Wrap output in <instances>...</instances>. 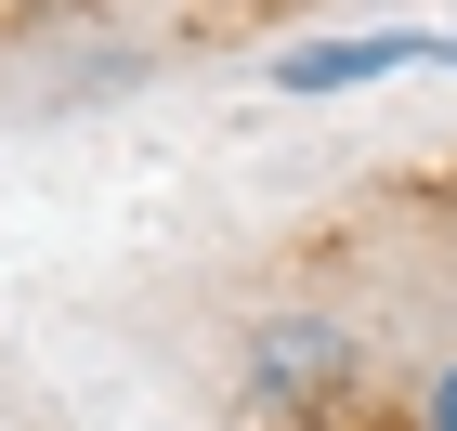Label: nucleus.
I'll return each instance as SVG.
<instances>
[{
	"mask_svg": "<svg viewBox=\"0 0 457 431\" xmlns=\"http://www.w3.org/2000/svg\"><path fill=\"white\" fill-rule=\"evenodd\" d=\"M379 393V340L366 314H327V301H275V314L236 327V405L262 431H353Z\"/></svg>",
	"mask_w": 457,
	"mask_h": 431,
	"instance_id": "1",
	"label": "nucleus"
},
{
	"mask_svg": "<svg viewBox=\"0 0 457 431\" xmlns=\"http://www.w3.org/2000/svg\"><path fill=\"white\" fill-rule=\"evenodd\" d=\"M419 66H457V27H314L262 66V92L314 105V92H379V79H419Z\"/></svg>",
	"mask_w": 457,
	"mask_h": 431,
	"instance_id": "2",
	"label": "nucleus"
},
{
	"mask_svg": "<svg viewBox=\"0 0 457 431\" xmlns=\"http://www.w3.org/2000/svg\"><path fill=\"white\" fill-rule=\"evenodd\" d=\"M353 431H457V340L405 379V405H392V419H353Z\"/></svg>",
	"mask_w": 457,
	"mask_h": 431,
	"instance_id": "3",
	"label": "nucleus"
}]
</instances>
